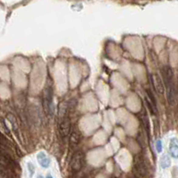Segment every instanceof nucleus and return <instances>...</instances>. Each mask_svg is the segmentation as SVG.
I'll return each instance as SVG.
<instances>
[{"label":"nucleus","mask_w":178,"mask_h":178,"mask_svg":"<svg viewBox=\"0 0 178 178\" xmlns=\"http://www.w3.org/2000/svg\"><path fill=\"white\" fill-rule=\"evenodd\" d=\"M171 164V160L169 159V157L167 155H163L160 159V166L162 168H167L168 166H170Z\"/></svg>","instance_id":"nucleus-9"},{"label":"nucleus","mask_w":178,"mask_h":178,"mask_svg":"<svg viewBox=\"0 0 178 178\" xmlns=\"http://www.w3.org/2000/svg\"><path fill=\"white\" fill-rule=\"evenodd\" d=\"M0 178H7V176H6L5 174H3V173H0Z\"/></svg>","instance_id":"nucleus-12"},{"label":"nucleus","mask_w":178,"mask_h":178,"mask_svg":"<svg viewBox=\"0 0 178 178\" xmlns=\"http://www.w3.org/2000/svg\"><path fill=\"white\" fill-rule=\"evenodd\" d=\"M28 169H29V171H30V176H32L33 174H34V172H35V167H34L33 164H32L31 162H29V163H28Z\"/></svg>","instance_id":"nucleus-10"},{"label":"nucleus","mask_w":178,"mask_h":178,"mask_svg":"<svg viewBox=\"0 0 178 178\" xmlns=\"http://www.w3.org/2000/svg\"><path fill=\"white\" fill-rule=\"evenodd\" d=\"M71 122L68 117H64L61 119L59 123V133L61 137L65 138L71 134Z\"/></svg>","instance_id":"nucleus-4"},{"label":"nucleus","mask_w":178,"mask_h":178,"mask_svg":"<svg viewBox=\"0 0 178 178\" xmlns=\"http://www.w3.org/2000/svg\"><path fill=\"white\" fill-rule=\"evenodd\" d=\"M164 80L166 86V98L169 105L176 104V90L174 86V73L169 66H166L163 70Z\"/></svg>","instance_id":"nucleus-1"},{"label":"nucleus","mask_w":178,"mask_h":178,"mask_svg":"<svg viewBox=\"0 0 178 178\" xmlns=\"http://www.w3.org/2000/svg\"><path fill=\"white\" fill-rule=\"evenodd\" d=\"M37 178H43V176H37Z\"/></svg>","instance_id":"nucleus-13"},{"label":"nucleus","mask_w":178,"mask_h":178,"mask_svg":"<svg viewBox=\"0 0 178 178\" xmlns=\"http://www.w3.org/2000/svg\"><path fill=\"white\" fill-rule=\"evenodd\" d=\"M47 178H53V177H52L51 176H47Z\"/></svg>","instance_id":"nucleus-14"},{"label":"nucleus","mask_w":178,"mask_h":178,"mask_svg":"<svg viewBox=\"0 0 178 178\" xmlns=\"http://www.w3.org/2000/svg\"><path fill=\"white\" fill-rule=\"evenodd\" d=\"M152 84L154 86L156 91L158 92V94L163 95L165 93V86L162 82V79H160V77L158 74H153L152 76Z\"/></svg>","instance_id":"nucleus-5"},{"label":"nucleus","mask_w":178,"mask_h":178,"mask_svg":"<svg viewBox=\"0 0 178 178\" xmlns=\"http://www.w3.org/2000/svg\"><path fill=\"white\" fill-rule=\"evenodd\" d=\"M156 148H157V151L159 152H160L162 151V142L161 141H158L156 143Z\"/></svg>","instance_id":"nucleus-11"},{"label":"nucleus","mask_w":178,"mask_h":178,"mask_svg":"<svg viewBox=\"0 0 178 178\" xmlns=\"http://www.w3.org/2000/svg\"><path fill=\"white\" fill-rule=\"evenodd\" d=\"M53 104V88L47 86L44 90V106L48 115L51 113V108Z\"/></svg>","instance_id":"nucleus-3"},{"label":"nucleus","mask_w":178,"mask_h":178,"mask_svg":"<svg viewBox=\"0 0 178 178\" xmlns=\"http://www.w3.org/2000/svg\"><path fill=\"white\" fill-rule=\"evenodd\" d=\"M81 141V133L79 130L75 129L71 132L70 135V143L72 147H76Z\"/></svg>","instance_id":"nucleus-6"},{"label":"nucleus","mask_w":178,"mask_h":178,"mask_svg":"<svg viewBox=\"0 0 178 178\" xmlns=\"http://www.w3.org/2000/svg\"><path fill=\"white\" fill-rule=\"evenodd\" d=\"M37 159L39 165L44 168H47L50 166V159L44 152H39L37 155Z\"/></svg>","instance_id":"nucleus-8"},{"label":"nucleus","mask_w":178,"mask_h":178,"mask_svg":"<svg viewBox=\"0 0 178 178\" xmlns=\"http://www.w3.org/2000/svg\"><path fill=\"white\" fill-rule=\"evenodd\" d=\"M169 152L175 159H178V141L176 138H172L169 143Z\"/></svg>","instance_id":"nucleus-7"},{"label":"nucleus","mask_w":178,"mask_h":178,"mask_svg":"<svg viewBox=\"0 0 178 178\" xmlns=\"http://www.w3.org/2000/svg\"><path fill=\"white\" fill-rule=\"evenodd\" d=\"M85 164V155L82 152H78L72 156L71 160V168L74 172H79Z\"/></svg>","instance_id":"nucleus-2"}]
</instances>
